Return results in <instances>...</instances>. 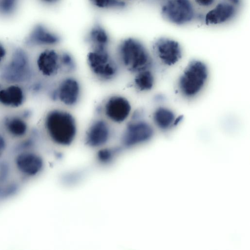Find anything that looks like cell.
<instances>
[{
  "label": "cell",
  "instance_id": "cell-7",
  "mask_svg": "<svg viewBox=\"0 0 250 250\" xmlns=\"http://www.w3.org/2000/svg\"><path fill=\"white\" fill-rule=\"evenodd\" d=\"M153 134V129L147 122L131 119L123 132L121 143L125 148H131L149 141Z\"/></svg>",
  "mask_w": 250,
  "mask_h": 250
},
{
  "label": "cell",
  "instance_id": "cell-1",
  "mask_svg": "<svg viewBox=\"0 0 250 250\" xmlns=\"http://www.w3.org/2000/svg\"><path fill=\"white\" fill-rule=\"evenodd\" d=\"M44 126L50 139L56 145L63 146L72 144L78 132L77 122L73 115L60 108L52 109L46 114Z\"/></svg>",
  "mask_w": 250,
  "mask_h": 250
},
{
  "label": "cell",
  "instance_id": "cell-6",
  "mask_svg": "<svg viewBox=\"0 0 250 250\" xmlns=\"http://www.w3.org/2000/svg\"><path fill=\"white\" fill-rule=\"evenodd\" d=\"M161 14L165 19L177 25L187 24L195 16L190 0H168L162 6Z\"/></svg>",
  "mask_w": 250,
  "mask_h": 250
},
{
  "label": "cell",
  "instance_id": "cell-10",
  "mask_svg": "<svg viewBox=\"0 0 250 250\" xmlns=\"http://www.w3.org/2000/svg\"><path fill=\"white\" fill-rule=\"evenodd\" d=\"M155 56L164 64L171 66L178 62L182 56V49L176 41L167 37L156 39L152 45Z\"/></svg>",
  "mask_w": 250,
  "mask_h": 250
},
{
  "label": "cell",
  "instance_id": "cell-11",
  "mask_svg": "<svg viewBox=\"0 0 250 250\" xmlns=\"http://www.w3.org/2000/svg\"><path fill=\"white\" fill-rule=\"evenodd\" d=\"M14 164L20 174L27 178L38 175L44 166L43 160L38 153L28 150L17 154L14 159Z\"/></svg>",
  "mask_w": 250,
  "mask_h": 250
},
{
  "label": "cell",
  "instance_id": "cell-19",
  "mask_svg": "<svg viewBox=\"0 0 250 250\" xmlns=\"http://www.w3.org/2000/svg\"><path fill=\"white\" fill-rule=\"evenodd\" d=\"M175 119V115L171 110L163 107L156 109L153 115L155 124L163 130H168L174 125Z\"/></svg>",
  "mask_w": 250,
  "mask_h": 250
},
{
  "label": "cell",
  "instance_id": "cell-30",
  "mask_svg": "<svg viewBox=\"0 0 250 250\" xmlns=\"http://www.w3.org/2000/svg\"><path fill=\"white\" fill-rule=\"evenodd\" d=\"M227 2L234 5L238 6L239 5L241 2V0H226Z\"/></svg>",
  "mask_w": 250,
  "mask_h": 250
},
{
  "label": "cell",
  "instance_id": "cell-3",
  "mask_svg": "<svg viewBox=\"0 0 250 250\" xmlns=\"http://www.w3.org/2000/svg\"><path fill=\"white\" fill-rule=\"evenodd\" d=\"M208 76V68L204 62L198 60L191 61L178 79L180 92L186 98H194L204 87Z\"/></svg>",
  "mask_w": 250,
  "mask_h": 250
},
{
  "label": "cell",
  "instance_id": "cell-2",
  "mask_svg": "<svg viewBox=\"0 0 250 250\" xmlns=\"http://www.w3.org/2000/svg\"><path fill=\"white\" fill-rule=\"evenodd\" d=\"M116 59L120 66L134 74L150 69L153 62L144 43L133 38L124 39L120 42L116 49Z\"/></svg>",
  "mask_w": 250,
  "mask_h": 250
},
{
  "label": "cell",
  "instance_id": "cell-25",
  "mask_svg": "<svg viewBox=\"0 0 250 250\" xmlns=\"http://www.w3.org/2000/svg\"><path fill=\"white\" fill-rule=\"evenodd\" d=\"M17 188V185L15 183H11L4 187L0 188V196H7L15 191Z\"/></svg>",
  "mask_w": 250,
  "mask_h": 250
},
{
  "label": "cell",
  "instance_id": "cell-4",
  "mask_svg": "<svg viewBox=\"0 0 250 250\" xmlns=\"http://www.w3.org/2000/svg\"><path fill=\"white\" fill-rule=\"evenodd\" d=\"M87 63L92 74L98 80L109 82L118 75L120 65L107 49H93L87 55Z\"/></svg>",
  "mask_w": 250,
  "mask_h": 250
},
{
  "label": "cell",
  "instance_id": "cell-20",
  "mask_svg": "<svg viewBox=\"0 0 250 250\" xmlns=\"http://www.w3.org/2000/svg\"><path fill=\"white\" fill-rule=\"evenodd\" d=\"M134 79L135 87L140 91H147L152 89L154 84V77L150 69L140 71Z\"/></svg>",
  "mask_w": 250,
  "mask_h": 250
},
{
  "label": "cell",
  "instance_id": "cell-27",
  "mask_svg": "<svg viewBox=\"0 0 250 250\" xmlns=\"http://www.w3.org/2000/svg\"><path fill=\"white\" fill-rule=\"evenodd\" d=\"M6 141L4 136L0 134V158L3 156L6 151Z\"/></svg>",
  "mask_w": 250,
  "mask_h": 250
},
{
  "label": "cell",
  "instance_id": "cell-29",
  "mask_svg": "<svg viewBox=\"0 0 250 250\" xmlns=\"http://www.w3.org/2000/svg\"><path fill=\"white\" fill-rule=\"evenodd\" d=\"M6 55V50L4 46L0 43V63L2 62Z\"/></svg>",
  "mask_w": 250,
  "mask_h": 250
},
{
  "label": "cell",
  "instance_id": "cell-23",
  "mask_svg": "<svg viewBox=\"0 0 250 250\" xmlns=\"http://www.w3.org/2000/svg\"><path fill=\"white\" fill-rule=\"evenodd\" d=\"M120 149L118 148H103L100 149L97 154L98 160L103 164L111 162Z\"/></svg>",
  "mask_w": 250,
  "mask_h": 250
},
{
  "label": "cell",
  "instance_id": "cell-14",
  "mask_svg": "<svg viewBox=\"0 0 250 250\" xmlns=\"http://www.w3.org/2000/svg\"><path fill=\"white\" fill-rule=\"evenodd\" d=\"M60 41V36L42 24H38L27 37L25 43L30 46H53L58 44Z\"/></svg>",
  "mask_w": 250,
  "mask_h": 250
},
{
  "label": "cell",
  "instance_id": "cell-8",
  "mask_svg": "<svg viewBox=\"0 0 250 250\" xmlns=\"http://www.w3.org/2000/svg\"><path fill=\"white\" fill-rule=\"evenodd\" d=\"M82 96V87L79 81L73 76L62 78L52 91L51 97L66 107L76 106Z\"/></svg>",
  "mask_w": 250,
  "mask_h": 250
},
{
  "label": "cell",
  "instance_id": "cell-16",
  "mask_svg": "<svg viewBox=\"0 0 250 250\" xmlns=\"http://www.w3.org/2000/svg\"><path fill=\"white\" fill-rule=\"evenodd\" d=\"M24 100L23 89L16 84H12L0 89V104L4 106L19 107L23 104Z\"/></svg>",
  "mask_w": 250,
  "mask_h": 250
},
{
  "label": "cell",
  "instance_id": "cell-13",
  "mask_svg": "<svg viewBox=\"0 0 250 250\" xmlns=\"http://www.w3.org/2000/svg\"><path fill=\"white\" fill-rule=\"evenodd\" d=\"M40 73L46 78H53L61 73L60 53L52 49L43 50L36 60Z\"/></svg>",
  "mask_w": 250,
  "mask_h": 250
},
{
  "label": "cell",
  "instance_id": "cell-18",
  "mask_svg": "<svg viewBox=\"0 0 250 250\" xmlns=\"http://www.w3.org/2000/svg\"><path fill=\"white\" fill-rule=\"evenodd\" d=\"M4 127L7 133L15 138L25 136L28 131V125L25 120L19 116L6 117L4 121Z\"/></svg>",
  "mask_w": 250,
  "mask_h": 250
},
{
  "label": "cell",
  "instance_id": "cell-9",
  "mask_svg": "<svg viewBox=\"0 0 250 250\" xmlns=\"http://www.w3.org/2000/svg\"><path fill=\"white\" fill-rule=\"evenodd\" d=\"M100 111L110 122L120 124L125 122L130 116L131 105L124 96L114 95L105 100Z\"/></svg>",
  "mask_w": 250,
  "mask_h": 250
},
{
  "label": "cell",
  "instance_id": "cell-15",
  "mask_svg": "<svg viewBox=\"0 0 250 250\" xmlns=\"http://www.w3.org/2000/svg\"><path fill=\"white\" fill-rule=\"evenodd\" d=\"M236 13L235 6L228 2H221L206 14L205 23L208 25L225 23L233 19Z\"/></svg>",
  "mask_w": 250,
  "mask_h": 250
},
{
  "label": "cell",
  "instance_id": "cell-17",
  "mask_svg": "<svg viewBox=\"0 0 250 250\" xmlns=\"http://www.w3.org/2000/svg\"><path fill=\"white\" fill-rule=\"evenodd\" d=\"M93 49H107L110 42L109 36L106 30L99 23L91 28L86 38Z\"/></svg>",
  "mask_w": 250,
  "mask_h": 250
},
{
  "label": "cell",
  "instance_id": "cell-24",
  "mask_svg": "<svg viewBox=\"0 0 250 250\" xmlns=\"http://www.w3.org/2000/svg\"><path fill=\"white\" fill-rule=\"evenodd\" d=\"M19 0H0V13L9 15L15 10Z\"/></svg>",
  "mask_w": 250,
  "mask_h": 250
},
{
  "label": "cell",
  "instance_id": "cell-31",
  "mask_svg": "<svg viewBox=\"0 0 250 250\" xmlns=\"http://www.w3.org/2000/svg\"><path fill=\"white\" fill-rule=\"evenodd\" d=\"M43 2L48 3V4H53L57 2L59 0H42Z\"/></svg>",
  "mask_w": 250,
  "mask_h": 250
},
{
  "label": "cell",
  "instance_id": "cell-12",
  "mask_svg": "<svg viewBox=\"0 0 250 250\" xmlns=\"http://www.w3.org/2000/svg\"><path fill=\"white\" fill-rule=\"evenodd\" d=\"M112 134L109 124L104 119H97L89 125L85 133V143L92 148L100 147L109 142Z\"/></svg>",
  "mask_w": 250,
  "mask_h": 250
},
{
  "label": "cell",
  "instance_id": "cell-26",
  "mask_svg": "<svg viewBox=\"0 0 250 250\" xmlns=\"http://www.w3.org/2000/svg\"><path fill=\"white\" fill-rule=\"evenodd\" d=\"M10 172L8 165L4 162L0 163V181L4 182L9 176Z\"/></svg>",
  "mask_w": 250,
  "mask_h": 250
},
{
  "label": "cell",
  "instance_id": "cell-5",
  "mask_svg": "<svg viewBox=\"0 0 250 250\" xmlns=\"http://www.w3.org/2000/svg\"><path fill=\"white\" fill-rule=\"evenodd\" d=\"M32 75L29 57L22 49L14 50L8 63L3 68L0 74L2 79L8 83H15L26 82Z\"/></svg>",
  "mask_w": 250,
  "mask_h": 250
},
{
  "label": "cell",
  "instance_id": "cell-32",
  "mask_svg": "<svg viewBox=\"0 0 250 250\" xmlns=\"http://www.w3.org/2000/svg\"></svg>",
  "mask_w": 250,
  "mask_h": 250
},
{
  "label": "cell",
  "instance_id": "cell-21",
  "mask_svg": "<svg viewBox=\"0 0 250 250\" xmlns=\"http://www.w3.org/2000/svg\"><path fill=\"white\" fill-rule=\"evenodd\" d=\"M61 73L69 74L74 72L76 63L73 57L68 52L62 51L60 53Z\"/></svg>",
  "mask_w": 250,
  "mask_h": 250
},
{
  "label": "cell",
  "instance_id": "cell-22",
  "mask_svg": "<svg viewBox=\"0 0 250 250\" xmlns=\"http://www.w3.org/2000/svg\"><path fill=\"white\" fill-rule=\"evenodd\" d=\"M91 3L95 7L104 9H122L125 5L123 0H90Z\"/></svg>",
  "mask_w": 250,
  "mask_h": 250
},
{
  "label": "cell",
  "instance_id": "cell-28",
  "mask_svg": "<svg viewBox=\"0 0 250 250\" xmlns=\"http://www.w3.org/2000/svg\"><path fill=\"white\" fill-rule=\"evenodd\" d=\"M199 6L203 7H208L213 5L215 0H194Z\"/></svg>",
  "mask_w": 250,
  "mask_h": 250
}]
</instances>
